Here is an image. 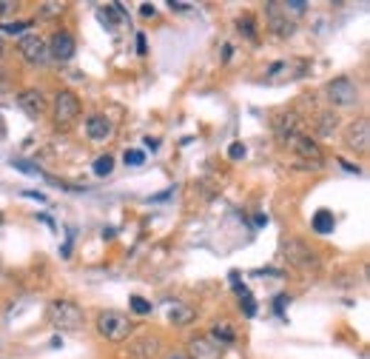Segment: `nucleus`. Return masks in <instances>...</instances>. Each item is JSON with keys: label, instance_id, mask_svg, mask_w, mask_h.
<instances>
[{"label": "nucleus", "instance_id": "15", "mask_svg": "<svg viewBox=\"0 0 370 359\" xmlns=\"http://www.w3.org/2000/svg\"><path fill=\"white\" fill-rule=\"evenodd\" d=\"M336 126H339L336 114H333V111H325V114H319V120H316V134H319V137H330V134L336 131Z\"/></svg>", "mask_w": 370, "mask_h": 359}, {"label": "nucleus", "instance_id": "5", "mask_svg": "<svg viewBox=\"0 0 370 359\" xmlns=\"http://www.w3.org/2000/svg\"><path fill=\"white\" fill-rule=\"evenodd\" d=\"M274 131H276V140H279L282 145H293L296 137H302V117H299L296 111H288V114H282V117L276 120Z\"/></svg>", "mask_w": 370, "mask_h": 359}, {"label": "nucleus", "instance_id": "13", "mask_svg": "<svg viewBox=\"0 0 370 359\" xmlns=\"http://www.w3.org/2000/svg\"><path fill=\"white\" fill-rule=\"evenodd\" d=\"M293 148H296V154L302 157V160H308L310 165H322V148H319V143L316 140H310V137H296V143H293Z\"/></svg>", "mask_w": 370, "mask_h": 359}, {"label": "nucleus", "instance_id": "16", "mask_svg": "<svg viewBox=\"0 0 370 359\" xmlns=\"http://www.w3.org/2000/svg\"><path fill=\"white\" fill-rule=\"evenodd\" d=\"M336 228V220H333V214L330 211H316V217H313V231L316 234H330Z\"/></svg>", "mask_w": 370, "mask_h": 359}, {"label": "nucleus", "instance_id": "10", "mask_svg": "<svg viewBox=\"0 0 370 359\" xmlns=\"http://www.w3.org/2000/svg\"><path fill=\"white\" fill-rule=\"evenodd\" d=\"M18 106H21L29 117H40V114L46 111V97H43V92H38V89H23V92L18 94Z\"/></svg>", "mask_w": 370, "mask_h": 359}, {"label": "nucleus", "instance_id": "29", "mask_svg": "<svg viewBox=\"0 0 370 359\" xmlns=\"http://www.w3.org/2000/svg\"><path fill=\"white\" fill-rule=\"evenodd\" d=\"M171 9H176V12H191L189 4H174V0H171Z\"/></svg>", "mask_w": 370, "mask_h": 359}, {"label": "nucleus", "instance_id": "7", "mask_svg": "<svg viewBox=\"0 0 370 359\" xmlns=\"http://www.w3.org/2000/svg\"><path fill=\"white\" fill-rule=\"evenodd\" d=\"M46 49H49V57H52V60L66 63V60L74 57V49H77V46H74V38H72L69 32H55Z\"/></svg>", "mask_w": 370, "mask_h": 359}, {"label": "nucleus", "instance_id": "20", "mask_svg": "<svg viewBox=\"0 0 370 359\" xmlns=\"http://www.w3.org/2000/svg\"><path fill=\"white\" fill-rule=\"evenodd\" d=\"M211 331H214V339H223V342H228V345L237 339V333H234V328H231L228 322H217Z\"/></svg>", "mask_w": 370, "mask_h": 359}, {"label": "nucleus", "instance_id": "2", "mask_svg": "<svg viewBox=\"0 0 370 359\" xmlns=\"http://www.w3.org/2000/svg\"><path fill=\"white\" fill-rule=\"evenodd\" d=\"M131 331H134V322L120 311H103L97 316V333L108 342H123L131 336Z\"/></svg>", "mask_w": 370, "mask_h": 359}, {"label": "nucleus", "instance_id": "19", "mask_svg": "<svg viewBox=\"0 0 370 359\" xmlns=\"http://www.w3.org/2000/svg\"><path fill=\"white\" fill-rule=\"evenodd\" d=\"M111 171H114V157L111 154H103V157L94 160V174L97 177H108Z\"/></svg>", "mask_w": 370, "mask_h": 359}, {"label": "nucleus", "instance_id": "1", "mask_svg": "<svg viewBox=\"0 0 370 359\" xmlns=\"http://www.w3.org/2000/svg\"><path fill=\"white\" fill-rule=\"evenodd\" d=\"M49 319H52V325L57 328V331H80L83 328V308L77 305V302H72V299H55L52 305H49Z\"/></svg>", "mask_w": 370, "mask_h": 359}, {"label": "nucleus", "instance_id": "27", "mask_svg": "<svg viewBox=\"0 0 370 359\" xmlns=\"http://www.w3.org/2000/svg\"><path fill=\"white\" fill-rule=\"evenodd\" d=\"M18 9V4H12V0H0V18H6Z\"/></svg>", "mask_w": 370, "mask_h": 359}, {"label": "nucleus", "instance_id": "17", "mask_svg": "<svg viewBox=\"0 0 370 359\" xmlns=\"http://www.w3.org/2000/svg\"><path fill=\"white\" fill-rule=\"evenodd\" d=\"M279 6H282V12L291 15L293 21L302 18V15L308 12V4H305V0H285V4H279Z\"/></svg>", "mask_w": 370, "mask_h": 359}, {"label": "nucleus", "instance_id": "30", "mask_svg": "<svg viewBox=\"0 0 370 359\" xmlns=\"http://www.w3.org/2000/svg\"><path fill=\"white\" fill-rule=\"evenodd\" d=\"M137 49H140V55L145 52V35H142V32H140V40H137Z\"/></svg>", "mask_w": 370, "mask_h": 359}, {"label": "nucleus", "instance_id": "12", "mask_svg": "<svg viewBox=\"0 0 370 359\" xmlns=\"http://www.w3.org/2000/svg\"><path fill=\"white\" fill-rule=\"evenodd\" d=\"M189 356L191 359H223V348H217L211 339L206 336H194L189 342Z\"/></svg>", "mask_w": 370, "mask_h": 359}, {"label": "nucleus", "instance_id": "22", "mask_svg": "<svg viewBox=\"0 0 370 359\" xmlns=\"http://www.w3.org/2000/svg\"><path fill=\"white\" fill-rule=\"evenodd\" d=\"M32 29V23L26 21V23H4L0 26V32H9V35H21V32H29Z\"/></svg>", "mask_w": 370, "mask_h": 359}, {"label": "nucleus", "instance_id": "11", "mask_svg": "<svg viewBox=\"0 0 370 359\" xmlns=\"http://www.w3.org/2000/svg\"><path fill=\"white\" fill-rule=\"evenodd\" d=\"M159 350H162V342L157 336H142V339L131 342L125 353H128V359H154Z\"/></svg>", "mask_w": 370, "mask_h": 359}, {"label": "nucleus", "instance_id": "26", "mask_svg": "<svg viewBox=\"0 0 370 359\" xmlns=\"http://www.w3.org/2000/svg\"><path fill=\"white\" fill-rule=\"evenodd\" d=\"M12 165L23 168L26 174H40V168H38V165H32V162H26V160H12Z\"/></svg>", "mask_w": 370, "mask_h": 359}, {"label": "nucleus", "instance_id": "24", "mask_svg": "<svg viewBox=\"0 0 370 359\" xmlns=\"http://www.w3.org/2000/svg\"><path fill=\"white\" fill-rule=\"evenodd\" d=\"M145 154L142 151H125V165H142Z\"/></svg>", "mask_w": 370, "mask_h": 359}, {"label": "nucleus", "instance_id": "21", "mask_svg": "<svg viewBox=\"0 0 370 359\" xmlns=\"http://www.w3.org/2000/svg\"><path fill=\"white\" fill-rule=\"evenodd\" d=\"M128 302H131L134 314H151V302H148V299H142V297H131Z\"/></svg>", "mask_w": 370, "mask_h": 359}, {"label": "nucleus", "instance_id": "25", "mask_svg": "<svg viewBox=\"0 0 370 359\" xmlns=\"http://www.w3.org/2000/svg\"><path fill=\"white\" fill-rule=\"evenodd\" d=\"M228 157H231V160H240V157H245V143H231V148H228Z\"/></svg>", "mask_w": 370, "mask_h": 359}, {"label": "nucleus", "instance_id": "4", "mask_svg": "<svg viewBox=\"0 0 370 359\" xmlns=\"http://www.w3.org/2000/svg\"><path fill=\"white\" fill-rule=\"evenodd\" d=\"M327 97L333 106L339 109H350L359 103V86L350 80V77H336L327 83Z\"/></svg>", "mask_w": 370, "mask_h": 359}, {"label": "nucleus", "instance_id": "9", "mask_svg": "<svg viewBox=\"0 0 370 359\" xmlns=\"http://www.w3.org/2000/svg\"><path fill=\"white\" fill-rule=\"evenodd\" d=\"M265 12H268V26H271L279 38H291V35H293V21H288V15L282 12L279 4H268Z\"/></svg>", "mask_w": 370, "mask_h": 359}, {"label": "nucleus", "instance_id": "14", "mask_svg": "<svg viewBox=\"0 0 370 359\" xmlns=\"http://www.w3.org/2000/svg\"><path fill=\"white\" fill-rule=\"evenodd\" d=\"M86 134H89L91 140H106V137H111V120H108L106 114H91V117L86 120Z\"/></svg>", "mask_w": 370, "mask_h": 359}, {"label": "nucleus", "instance_id": "3", "mask_svg": "<svg viewBox=\"0 0 370 359\" xmlns=\"http://www.w3.org/2000/svg\"><path fill=\"white\" fill-rule=\"evenodd\" d=\"M77 114H80V97H77L72 89H63V92H57V97H55V106H52L55 126H57V128H66V126H72V123L77 120Z\"/></svg>", "mask_w": 370, "mask_h": 359}, {"label": "nucleus", "instance_id": "6", "mask_svg": "<svg viewBox=\"0 0 370 359\" xmlns=\"http://www.w3.org/2000/svg\"><path fill=\"white\" fill-rule=\"evenodd\" d=\"M21 55L32 66H43L49 60V49H46V43L38 35H23L21 38Z\"/></svg>", "mask_w": 370, "mask_h": 359}, {"label": "nucleus", "instance_id": "28", "mask_svg": "<svg viewBox=\"0 0 370 359\" xmlns=\"http://www.w3.org/2000/svg\"><path fill=\"white\" fill-rule=\"evenodd\" d=\"M140 15H142V18H154V15H157L154 4H142V6H140Z\"/></svg>", "mask_w": 370, "mask_h": 359}, {"label": "nucleus", "instance_id": "18", "mask_svg": "<svg viewBox=\"0 0 370 359\" xmlns=\"http://www.w3.org/2000/svg\"><path fill=\"white\" fill-rule=\"evenodd\" d=\"M168 316H171V322H176V325H185V322H191V319H194V311H191L189 305H174Z\"/></svg>", "mask_w": 370, "mask_h": 359}, {"label": "nucleus", "instance_id": "8", "mask_svg": "<svg viewBox=\"0 0 370 359\" xmlns=\"http://www.w3.org/2000/svg\"><path fill=\"white\" fill-rule=\"evenodd\" d=\"M344 143H347V148H353V151H367V148H370V126H367L364 117H361V120H353V123L347 126Z\"/></svg>", "mask_w": 370, "mask_h": 359}, {"label": "nucleus", "instance_id": "23", "mask_svg": "<svg viewBox=\"0 0 370 359\" xmlns=\"http://www.w3.org/2000/svg\"><path fill=\"white\" fill-rule=\"evenodd\" d=\"M237 26H240V32H245L251 40L257 38V29H254V21H251V18H240V23H237Z\"/></svg>", "mask_w": 370, "mask_h": 359}, {"label": "nucleus", "instance_id": "31", "mask_svg": "<svg viewBox=\"0 0 370 359\" xmlns=\"http://www.w3.org/2000/svg\"><path fill=\"white\" fill-rule=\"evenodd\" d=\"M0 55H4V38H0Z\"/></svg>", "mask_w": 370, "mask_h": 359}]
</instances>
